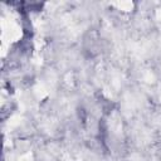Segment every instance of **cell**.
Segmentation results:
<instances>
[{
  "label": "cell",
  "instance_id": "obj_1",
  "mask_svg": "<svg viewBox=\"0 0 161 161\" xmlns=\"http://www.w3.org/2000/svg\"><path fill=\"white\" fill-rule=\"evenodd\" d=\"M117 7L121 10H123V12H130V10L134 9V3H131V2H122V3H118Z\"/></svg>",
  "mask_w": 161,
  "mask_h": 161
},
{
  "label": "cell",
  "instance_id": "obj_2",
  "mask_svg": "<svg viewBox=\"0 0 161 161\" xmlns=\"http://www.w3.org/2000/svg\"><path fill=\"white\" fill-rule=\"evenodd\" d=\"M156 15H157V19H160V20H161V10H157Z\"/></svg>",
  "mask_w": 161,
  "mask_h": 161
}]
</instances>
